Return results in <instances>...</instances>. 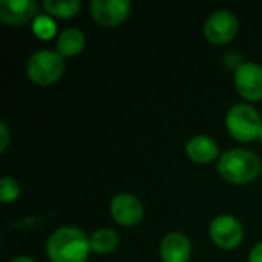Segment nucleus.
I'll return each mask as SVG.
<instances>
[{"mask_svg":"<svg viewBox=\"0 0 262 262\" xmlns=\"http://www.w3.org/2000/svg\"><path fill=\"white\" fill-rule=\"evenodd\" d=\"M186 152L189 158L198 164H207L221 157L218 143L209 135H196L190 138L186 146Z\"/></svg>","mask_w":262,"mask_h":262,"instance_id":"nucleus-12","label":"nucleus"},{"mask_svg":"<svg viewBox=\"0 0 262 262\" xmlns=\"http://www.w3.org/2000/svg\"><path fill=\"white\" fill-rule=\"evenodd\" d=\"M249 262H262V241L255 244V247L250 250Z\"/></svg>","mask_w":262,"mask_h":262,"instance_id":"nucleus-19","label":"nucleus"},{"mask_svg":"<svg viewBox=\"0 0 262 262\" xmlns=\"http://www.w3.org/2000/svg\"><path fill=\"white\" fill-rule=\"evenodd\" d=\"M32 31L34 34L41 38V40H49L55 35V21L51 18V15H38L34 21H32Z\"/></svg>","mask_w":262,"mask_h":262,"instance_id":"nucleus-16","label":"nucleus"},{"mask_svg":"<svg viewBox=\"0 0 262 262\" xmlns=\"http://www.w3.org/2000/svg\"><path fill=\"white\" fill-rule=\"evenodd\" d=\"M259 141L262 143V132H261V135H259Z\"/></svg>","mask_w":262,"mask_h":262,"instance_id":"nucleus-21","label":"nucleus"},{"mask_svg":"<svg viewBox=\"0 0 262 262\" xmlns=\"http://www.w3.org/2000/svg\"><path fill=\"white\" fill-rule=\"evenodd\" d=\"M43 9L48 15H54L57 18H71L75 17L81 9L80 0H45Z\"/></svg>","mask_w":262,"mask_h":262,"instance_id":"nucleus-15","label":"nucleus"},{"mask_svg":"<svg viewBox=\"0 0 262 262\" xmlns=\"http://www.w3.org/2000/svg\"><path fill=\"white\" fill-rule=\"evenodd\" d=\"M111 216L115 223L124 227H132L141 223L144 216V207L138 196L134 193H117L109 204Z\"/></svg>","mask_w":262,"mask_h":262,"instance_id":"nucleus-8","label":"nucleus"},{"mask_svg":"<svg viewBox=\"0 0 262 262\" xmlns=\"http://www.w3.org/2000/svg\"><path fill=\"white\" fill-rule=\"evenodd\" d=\"M160 256L163 262H189L192 256L190 239L183 232L167 233L160 244Z\"/></svg>","mask_w":262,"mask_h":262,"instance_id":"nucleus-11","label":"nucleus"},{"mask_svg":"<svg viewBox=\"0 0 262 262\" xmlns=\"http://www.w3.org/2000/svg\"><path fill=\"white\" fill-rule=\"evenodd\" d=\"M239 29L238 17L229 9L213 11L204 23V35L213 45H226L232 41Z\"/></svg>","mask_w":262,"mask_h":262,"instance_id":"nucleus-6","label":"nucleus"},{"mask_svg":"<svg viewBox=\"0 0 262 262\" xmlns=\"http://www.w3.org/2000/svg\"><path fill=\"white\" fill-rule=\"evenodd\" d=\"M11 141V134L5 121H0V154H5Z\"/></svg>","mask_w":262,"mask_h":262,"instance_id":"nucleus-18","label":"nucleus"},{"mask_svg":"<svg viewBox=\"0 0 262 262\" xmlns=\"http://www.w3.org/2000/svg\"><path fill=\"white\" fill-rule=\"evenodd\" d=\"M20 184L12 177H3L0 180V201L3 204L14 203L20 196Z\"/></svg>","mask_w":262,"mask_h":262,"instance_id":"nucleus-17","label":"nucleus"},{"mask_svg":"<svg viewBox=\"0 0 262 262\" xmlns=\"http://www.w3.org/2000/svg\"><path fill=\"white\" fill-rule=\"evenodd\" d=\"M91 250L89 236L75 226L55 229L46 241V253L51 262H86Z\"/></svg>","mask_w":262,"mask_h":262,"instance_id":"nucleus-1","label":"nucleus"},{"mask_svg":"<svg viewBox=\"0 0 262 262\" xmlns=\"http://www.w3.org/2000/svg\"><path fill=\"white\" fill-rule=\"evenodd\" d=\"M226 127L232 138L241 143H250L259 138L262 132L261 114L247 103L233 104L226 115Z\"/></svg>","mask_w":262,"mask_h":262,"instance_id":"nucleus-3","label":"nucleus"},{"mask_svg":"<svg viewBox=\"0 0 262 262\" xmlns=\"http://www.w3.org/2000/svg\"><path fill=\"white\" fill-rule=\"evenodd\" d=\"M86 45V37L83 34L81 29L78 28H66L64 31H61L57 37V52L66 58V57H74L77 54H80L83 51Z\"/></svg>","mask_w":262,"mask_h":262,"instance_id":"nucleus-13","label":"nucleus"},{"mask_svg":"<svg viewBox=\"0 0 262 262\" xmlns=\"http://www.w3.org/2000/svg\"><path fill=\"white\" fill-rule=\"evenodd\" d=\"M64 72V58L51 49L34 52L26 63V74L31 81L38 86H49L57 83Z\"/></svg>","mask_w":262,"mask_h":262,"instance_id":"nucleus-4","label":"nucleus"},{"mask_svg":"<svg viewBox=\"0 0 262 262\" xmlns=\"http://www.w3.org/2000/svg\"><path fill=\"white\" fill-rule=\"evenodd\" d=\"M209 235L216 247L223 250H235L244 239V227L238 218L232 215H218L209 226Z\"/></svg>","mask_w":262,"mask_h":262,"instance_id":"nucleus-5","label":"nucleus"},{"mask_svg":"<svg viewBox=\"0 0 262 262\" xmlns=\"http://www.w3.org/2000/svg\"><path fill=\"white\" fill-rule=\"evenodd\" d=\"M235 86L241 97L249 101L262 100V66L255 61H244L235 69Z\"/></svg>","mask_w":262,"mask_h":262,"instance_id":"nucleus-9","label":"nucleus"},{"mask_svg":"<svg viewBox=\"0 0 262 262\" xmlns=\"http://www.w3.org/2000/svg\"><path fill=\"white\" fill-rule=\"evenodd\" d=\"M129 0H92L89 11L95 23L104 28L120 26L130 14Z\"/></svg>","mask_w":262,"mask_h":262,"instance_id":"nucleus-7","label":"nucleus"},{"mask_svg":"<svg viewBox=\"0 0 262 262\" xmlns=\"http://www.w3.org/2000/svg\"><path fill=\"white\" fill-rule=\"evenodd\" d=\"M38 17V5L32 0H2L0 20L8 26H20Z\"/></svg>","mask_w":262,"mask_h":262,"instance_id":"nucleus-10","label":"nucleus"},{"mask_svg":"<svg viewBox=\"0 0 262 262\" xmlns=\"http://www.w3.org/2000/svg\"><path fill=\"white\" fill-rule=\"evenodd\" d=\"M218 173L232 184H249L262 170L261 158L249 149H230L218 158Z\"/></svg>","mask_w":262,"mask_h":262,"instance_id":"nucleus-2","label":"nucleus"},{"mask_svg":"<svg viewBox=\"0 0 262 262\" xmlns=\"http://www.w3.org/2000/svg\"><path fill=\"white\" fill-rule=\"evenodd\" d=\"M89 243H91V249L95 253L107 255V253H112L114 250H117V247L120 244V236L114 229L101 227V229L94 230L89 235Z\"/></svg>","mask_w":262,"mask_h":262,"instance_id":"nucleus-14","label":"nucleus"},{"mask_svg":"<svg viewBox=\"0 0 262 262\" xmlns=\"http://www.w3.org/2000/svg\"><path fill=\"white\" fill-rule=\"evenodd\" d=\"M9 262H35L31 256H26V255H21V256H15L12 258Z\"/></svg>","mask_w":262,"mask_h":262,"instance_id":"nucleus-20","label":"nucleus"}]
</instances>
